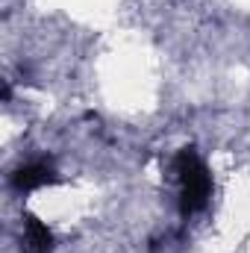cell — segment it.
<instances>
[{
  "instance_id": "6da1fadb",
  "label": "cell",
  "mask_w": 250,
  "mask_h": 253,
  "mask_svg": "<svg viewBox=\"0 0 250 253\" xmlns=\"http://www.w3.org/2000/svg\"><path fill=\"white\" fill-rule=\"evenodd\" d=\"M174 168L180 177V209H183V215L200 212L212 194V177H209L203 159L197 156L194 147H183L174 159Z\"/></svg>"
},
{
  "instance_id": "7a4b0ae2",
  "label": "cell",
  "mask_w": 250,
  "mask_h": 253,
  "mask_svg": "<svg viewBox=\"0 0 250 253\" xmlns=\"http://www.w3.org/2000/svg\"><path fill=\"white\" fill-rule=\"evenodd\" d=\"M59 177L56 171L47 165V162H30V165H21L12 177L15 189L18 191H33V189H42V186H53Z\"/></svg>"
},
{
  "instance_id": "3957f363",
  "label": "cell",
  "mask_w": 250,
  "mask_h": 253,
  "mask_svg": "<svg viewBox=\"0 0 250 253\" xmlns=\"http://www.w3.org/2000/svg\"><path fill=\"white\" fill-rule=\"evenodd\" d=\"M24 233H27V245L33 253H50L53 248V233L47 230V224H42L39 218L27 215L24 218Z\"/></svg>"
}]
</instances>
